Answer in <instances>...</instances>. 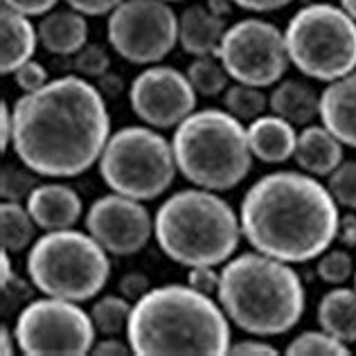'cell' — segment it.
<instances>
[{
    "instance_id": "obj_1",
    "label": "cell",
    "mask_w": 356,
    "mask_h": 356,
    "mask_svg": "<svg viewBox=\"0 0 356 356\" xmlns=\"http://www.w3.org/2000/svg\"><path fill=\"white\" fill-rule=\"evenodd\" d=\"M111 115L97 86L81 74L50 79L14 104L12 147L18 163L48 178H72L99 163Z\"/></svg>"
},
{
    "instance_id": "obj_2",
    "label": "cell",
    "mask_w": 356,
    "mask_h": 356,
    "mask_svg": "<svg viewBox=\"0 0 356 356\" xmlns=\"http://www.w3.org/2000/svg\"><path fill=\"white\" fill-rule=\"evenodd\" d=\"M241 232L257 252L305 264L332 248L339 203L307 172H273L255 181L239 208Z\"/></svg>"
},
{
    "instance_id": "obj_3",
    "label": "cell",
    "mask_w": 356,
    "mask_h": 356,
    "mask_svg": "<svg viewBox=\"0 0 356 356\" xmlns=\"http://www.w3.org/2000/svg\"><path fill=\"white\" fill-rule=\"evenodd\" d=\"M127 341L136 356H223L232 345L230 318L190 284H163L136 300Z\"/></svg>"
},
{
    "instance_id": "obj_4",
    "label": "cell",
    "mask_w": 356,
    "mask_h": 356,
    "mask_svg": "<svg viewBox=\"0 0 356 356\" xmlns=\"http://www.w3.org/2000/svg\"><path fill=\"white\" fill-rule=\"evenodd\" d=\"M217 300L232 325L264 339L282 336L300 323L307 291L289 261L255 250L226 261Z\"/></svg>"
},
{
    "instance_id": "obj_5",
    "label": "cell",
    "mask_w": 356,
    "mask_h": 356,
    "mask_svg": "<svg viewBox=\"0 0 356 356\" xmlns=\"http://www.w3.org/2000/svg\"><path fill=\"white\" fill-rule=\"evenodd\" d=\"M154 237L172 261L192 268L226 264L243 232L239 214L226 199L194 185L163 201L154 219Z\"/></svg>"
},
{
    "instance_id": "obj_6",
    "label": "cell",
    "mask_w": 356,
    "mask_h": 356,
    "mask_svg": "<svg viewBox=\"0 0 356 356\" xmlns=\"http://www.w3.org/2000/svg\"><path fill=\"white\" fill-rule=\"evenodd\" d=\"M174 158L187 181L212 192L237 187L252 170L248 129L221 108H203L183 120L172 138Z\"/></svg>"
},
{
    "instance_id": "obj_7",
    "label": "cell",
    "mask_w": 356,
    "mask_h": 356,
    "mask_svg": "<svg viewBox=\"0 0 356 356\" xmlns=\"http://www.w3.org/2000/svg\"><path fill=\"white\" fill-rule=\"evenodd\" d=\"M108 255L88 230H52L32 243L25 268L36 291L81 305L106 286L111 277Z\"/></svg>"
},
{
    "instance_id": "obj_8",
    "label": "cell",
    "mask_w": 356,
    "mask_h": 356,
    "mask_svg": "<svg viewBox=\"0 0 356 356\" xmlns=\"http://www.w3.org/2000/svg\"><path fill=\"white\" fill-rule=\"evenodd\" d=\"M286 52L309 79L336 81L356 70V21L332 3H307L284 30Z\"/></svg>"
},
{
    "instance_id": "obj_9",
    "label": "cell",
    "mask_w": 356,
    "mask_h": 356,
    "mask_svg": "<svg viewBox=\"0 0 356 356\" xmlns=\"http://www.w3.org/2000/svg\"><path fill=\"white\" fill-rule=\"evenodd\" d=\"M97 167L111 192L136 201L163 196L178 172L172 143L154 127H122L111 134Z\"/></svg>"
},
{
    "instance_id": "obj_10",
    "label": "cell",
    "mask_w": 356,
    "mask_h": 356,
    "mask_svg": "<svg viewBox=\"0 0 356 356\" xmlns=\"http://www.w3.org/2000/svg\"><path fill=\"white\" fill-rule=\"evenodd\" d=\"M18 350L25 356H83L95 348V323L79 302L45 296L16 316Z\"/></svg>"
},
{
    "instance_id": "obj_11",
    "label": "cell",
    "mask_w": 356,
    "mask_h": 356,
    "mask_svg": "<svg viewBox=\"0 0 356 356\" xmlns=\"http://www.w3.org/2000/svg\"><path fill=\"white\" fill-rule=\"evenodd\" d=\"M217 57L230 79L257 88L282 81L291 63L284 32L264 18H243L232 23L223 34Z\"/></svg>"
},
{
    "instance_id": "obj_12",
    "label": "cell",
    "mask_w": 356,
    "mask_h": 356,
    "mask_svg": "<svg viewBox=\"0 0 356 356\" xmlns=\"http://www.w3.org/2000/svg\"><path fill=\"white\" fill-rule=\"evenodd\" d=\"M108 43L122 59L154 65L178 43V16L165 0H124L108 14Z\"/></svg>"
},
{
    "instance_id": "obj_13",
    "label": "cell",
    "mask_w": 356,
    "mask_h": 356,
    "mask_svg": "<svg viewBox=\"0 0 356 356\" xmlns=\"http://www.w3.org/2000/svg\"><path fill=\"white\" fill-rule=\"evenodd\" d=\"M196 95L187 72L154 63L131 81L129 104L147 127L172 129L194 113Z\"/></svg>"
},
{
    "instance_id": "obj_14",
    "label": "cell",
    "mask_w": 356,
    "mask_h": 356,
    "mask_svg": "<svg viewBox=\"0 0 356 356\" xmlns=\"http://www.w3.org/2000/svg\"><path fill=\"white\" fill-rule=\"evenodd\" d=\"M83 221L90 235L115 257L136 255L154 237V219L145 203L118 192L92 201Z\"/></svg>"
},
{
    "instance_id": "obj_15",
    "label": "cell",
    "mask_w": 356,
    "mask_h": 356,
    "mask_svg": "<svg viewBox=\"0 0 356 356\" xmlns=\"http://www.w3.org/2000/svg\"><path fill=\"white\" fill-rule=\"evenodd\" d=\"M36 226L45 232L74 228L81 219V196L65 183H41L25 201Z\"/></svg>"
},
{
    "instance_id": "obj_16",
    "label": "cell",
    "mask_w": 356,
    "mask_h": 356,
    "mask_svg": "<svg viewBox=\"0 0 356 356\" xmlns=\"http://www.w3.org/2000/svg\"><path fill=\"white\" fill-rule=\"evenodd\" d=\"M321 122L345 147L356 149V70L321 92Z\"/></svg>"
},
{
    "instance_id": "obj_17",
    "label": "cell",
    "mask_w": 356,
    "mask_h": 356,
    "mask_svg": "<svg viewBox=\"0 0 356 356\" xmlns=\"http://www.w3.org/2000/svg\"><path fill=\"white\" fill-rule=\"evenodd\" d=\"M228 25L208 5H190L178 16V43L192 57H217Z\"/></svg>"
},
{
    "instance_id": "obj_18",
    "label": "cell",
    "mask_w": 356,
    "mask_h": 356,
    "mask_svg": "<svg viewBox=\"0 0 356 356\" xmlns=\"http://www.w3.org/2000/svg\"><path fill=\"white\" fill-rule=\"evenodd\" d=\"M39 43V27H34L30 16L3 7L0 12V72L14 74L23 63L34 59Z\"/></svg>"
},
{
    "instance_id": "obj_19",
    "label": "cell",
    "mask_w": 356,
    "mask_h": 356,
    "mask_svg": "<svg viewBox=\"0 0 356 356\" xmlns=\"http://www.w3.org/2000/svg\"><path fill=\"white\" fill-rule=\"evenodd\" d=\"M250 152L257 161L266 165H280L293 158L298 145V131L291 122L275 113L259 115L248 127Z\"/></svg>"
},
{
    "instance_id": "obj_20",
    "label": "cell",
    "mask_w": 356,
    "mask_h": 356,
    "mask_svg": "<svg viewBox=\"0 0 356 356\" xmlns=\"http://www.w3.org/2000/svg\"><path fill=\"white\" fill-rule=\"evenodd\" d=\"M343 143L325 124H307L298 134L293 161L316 178H327L343 163Z\"/></svg>"
},
{
    "instance_id": "obj_21",
    "label": "cell",
    "mask_w": 356,
    "mask_h": 356,
    "mask_svg": "<svg viewBox=\"0 0 356 356\" xmlns=\"http://www.w3.org/2000/svg\"><path fill=\"white\" fill-rule=\"evenodd\" d=\"M39 41L54 57H74L88 43V21L77 9H52L39 23Z\"/></svg>"
},
{
    "instance_id": "obj_22",
    "label": "cell",
    "mask_w": 356,
    "mask_h": 356,
    "mask_svg": "<svg viewBox=\"0 0 356 356\" xmlns=\"http://www.w3.org/2000/svg\"><path fill=\"white\" fill-rule=\"evenodd\" d=\"M268 108L293 127H307L321 118V95L302 79H282L270 92Z\"/></svg>"
},
{
    "instance_id": "obj_23",
    "label": "cell",
    "mask_w": 356,
    "mask_h": 356,
    "mask_svg": "<svg viewBox=\"0 0 356 356\" xmlns=\"http://www.w3.org/2000/svg\"><path fill=\"white\" fill-rule=\"evenodd\" d=\"M318 325L343 343H356V289L334 286L318 302Z\"/></svg>"
},
{
    "instance_id": "obj_24",
    "label": "cell",
    "mask_w": 356,
    "mask_h": 356,
    "mask_svg": "<svg viewBox=\"0 0 356 356\" xmlns=\"http://www.w3.org/2000/svg\"><path fill=\"white\" fill-rule=\"evenodd\" d=\"M36 221L25 203L3 201L0 205V243L7 252H23L36 241Z\"/></svg>"
},
{
    "instance_id": "obj_25",
    "label": "cell",
    "mask_w": 356,
    "mask_h": 356,
    "mask_svg": "<svg viewBox=\"0 0 356 356\" xmlns=\"http://www.w3.org/2000/svg\"><path fill=\"white\" fill-rule=\"evenodd\" d=\"M131 312L134 305L131 300L124 298L122 293H108L102 296L90 309V318L95 323V330L104 336H120L122 332H127Z\"/></svg>"
},
{
    "instance_id": "obj_26",
    "label": "cell",
    "mask_w": 356,
    "mask_h": 356,
    "mask_svg": "<svg viewBox=\"0 0 356 356\" xmlns=\"http://www.w3.org/2000/svg\"><path fill=\"white\" fill-rule=\"evenodd\" d=\"M223 106L237 120L252 122L266 113L268 97L264 88L248 86V83H235V86H228L226 92H223Z\"/></svg>"
},
{
    "instance_id": "obj_27",
    "label": "cell",
    "mask_w": 356,
    "mask_h": 356,
    "mask_svg": "<svg viewBox=\"0 0 356 356\" xmlns=\"http://www.w3.org/2000/svg\"><path fill=\"white\" fill-rule=\"evenodd\" d=\"M187 77H190L194 90L203 97H214L226 92L230 74L223 68L219 57H196L187 65Z\"/></svg>"
},
{
    "instance_id": "obj_28",
    "label": "cell",
    "mask_w": 356,
    "mask_h": 356,
    "mask_svg": "<svg viewBox=\"0 0 356 356\" xmlns=\"http://www.w3.org/2000/svg\"><path fill=\"white\" fill-rule=\"evenodd\" d=\"M289 356H350L348 343L339 341L330 332L321 330H307L298 334L296 339L286 345L284 350Z\"/></svg>"
},
{
    "instance_id": "obj_29",
    "label": "cell",
    "mask_w": 356,
    "mask_h": 356,
    "mask_svg": "<svg viewBox=\"0 0 356 356\" xmlns=\"http://www.w3.org/2000/svg\"><path fill=\"white\" fill-rule=\"evenodd\" d=\"M39 185H41L39 174L32 172L23 163L3 165V174H0V196H3V201L25 203Z\"/></svg>"
},
{
    "instance_id": "obj_30",
    "label": "cell",
    "mask_w": 356,
    "mask_h": 356,
    "mask_svg": "<svg viewBox=\"0 0 356 356\" xmlns=\"http://www.w3.org/2000/svg\"><path fill=\"white\" fill-rule=\"evenodd\" d=\"M354 259L345 248H327L316 264V273L325 284L341 286L354 275Z\"/></svg>"
},
{
    "instance_id": "obj_31",
    "label": "cell",
    "mask_w": 356,
    "mask_h": 356,
    "mask_svg": "<svg viewBox=\"0 0 356 356\" xmlns=\"http://www.w3.org/2000/svg\"><path fill=\"white\" fill-rule=\"evenodd\" d=\"M327 190L334 201L348 210H356V161H343L327 176Z\"/></svg>"
},
{
    "instance_id": "obj_32",
    "label": "cell",
    "mask_w": 356,
    "mask_h": 356,
    "mask_svg": "<svg viewBox=\"0 0 356 356\" xmlns=\"http://www.w3.org/2000/svg\"><path fill=\"white\" fill-rule=\"evenodd\" d=\"M72 65L77 74L86 79L104 77L111 68V54L104 45L99 43H86L83 48L72 57Z\"/></svg>"
},
{
    "instance_id": "obj_33",
    "label": "cell",
    "mask_w": 356,
    "mask_h": 356,
    "mask_svg": "<svg viewBox=\"0 0 356 356\" xmlns=\"http://www.w3.org/2000/svg\"><path fill=\"white\" fill-rule=\"evenodd\" d=\"M34 282L30 277L12 275L5 284H0V298H3V316L9 314H21L25 305H30L34 300Z\"/></svg>"
},
{
    "instance_id": "obj_34",
    "label": "cell",
    "mask_w": 356,
    "mask_h": 356,
    "mask_svg": "<svg viewBox=\"0 0 356 356\" xmlns=\"http://www.w3.org/2000/svg\"><path fill=\"white\" fill-rule=\"evenodd\" d=\"M14 81L23 92H34V90L43 88L45 83L50 81V72L41 61L30 59L14 72Z\"/></svg>"
},
{
    "instance_id": "obj_35",
    "label": "cell",
    "mask_w": 356,
    "mask_h": 356,
    "mask_svg": "<svg viewBox=\"0 0 356 356\" xmlns=\"http://www.w3.org/2000/svg\"><path fill=\"white\" fill-rule=\"evenodd\" d=\"M187 284L194 286L196 291L217 296L221 284V273L214 270V266H192L187 273Z\"/></svg>"
},
{
    "instance_id": "obj_36",
    "label": "cell",
    "mask_w": 356,
    "mask_h": 356,
    "mask_svg": "<svg viewBox=\"0 0 356 356\" xmlns=\"http://www.w3.org/2000/svg\"><path fill=\"white\" fill-rule=\"evenodd\" d=\"M118 289H120L122 296L129 298L131 302H136V300H140L149 291V289H152V282H149V277L145 273H138V270H134V273L122 275Z\"/></svg>"
},
{
    "instance_id": "obj_37",
    "label": "cell",
    "mask_w": 356,
    "mask_h": 356,
    "mask_svg": "<svg viewBox=\"0 0 356 356\" xmlns=\"http://www.w3.org/2000/svg\"><path fill=\"white\" fill-rule=\"evenodd\" d=\"M61 0H3V7L21 12L25 16H45L57 7Z\"/></svg>"
},
{
    "instance_id": "obj_38",
    "label": "cell",
    "mask_w": 356,
    "mask_h": 356,
    "mask_svg": "<svg viewBox=\"0 0 356 356\" xmlns=\"http://www.w3.org/2000/svg\"><path fill=\"white\" fill-rule=\"evenodd\" d=\"M68 7L77 9L83 16H108L124 0H65Z\"/></svg>"
},
{
    "instance_id": "obj_39",
    "label": "cell",
    "mask_w": 356,
    "mask_h": 356,
    "mask_svg": "<svg viewBox=\"0 0 356 356\" xmlns=\"http://www.w3.org/2000/svg\"><path fill=\"white\" fill-rule=\"evenodd\" d=\"M230 356H277L280 352L266 341H257V339H246L239 343L230 345Z\"/></svg>"
},
{
    "instance_id": "obj_40",
    "label": "cell",
    "mask_w": 356,
    "mask_h": 356,
    "mask_svg": "<svg viewBox=\"0 0 356 356\" xmlns=\"http://www.w3.org/2000/svg\"><path fill=\"white\" fill-rule=\"evenodd\" d=\"M92 354H97V356H127V354H134V350H131L129 341H122L120 336H106L104 341L95 343Z\"/></svg>"
},
{
    "instance_id": "obj_41",
    "label": "cell",
    "mask_w": 356,
    "mask_h": 356,
    "mask_svg": "<svg viewBox=\"0 0 356 356\" xmlns=\"http://www.w3.org/2000/svg\"><path fill=\"white\" fill-rule=\"evenodd\" d=\"M237 7L246 9V12H255V14H266V12H277V9H284L293 3V0H230Z\"/></svg>"
},
{
    "instance_id": "obj_42",
    "label": "cell",
    "mask_w": 356,
    "mask_h": 356,
    "mask_svg": "<svg viewBox=\"0 0 356 356\" xmlns=\"http://www.w3.org/2000/svg\"><path fill=\"white\" fill-rule=\"evenodd\" d=\"M336 241L345 248H356V214L354 212H348L341 217Z\"/></svg>"
},
{
    "instance_id": "obj_43",
    "label": "cell",
    "mask_w": 356,
    "mask_h": 356,
    "mask_svg": "<svg viewBox=\"0 0 356 356\" xmlns=\"http://www.w3.org/2000/svg\"><path fill=\"white\" fill-rule=\"evenodd\" d=\"M0 120H3V129H0V149L7 152V147L12 145L14 138V108H9L7 102L0 106Z\"/></svg>"
},
{
    "instance_id": "obj_44",
    "label": "cell",
    "mask_w": 356,
    "mask_h": 356,
    "mask_svg": "<svg viewBox=\"0 0 356 356\" xmlns=\"http://www.w3.org/2000/svg\"><path fill=\"white\" fill-rule=\"evenodd\" d=\"M0 339H3V348H0V352H3V356H12L16 352V334L9 330L7 325H0Z\"/></svg>"
},
{
    "instance_id": "obj_45",
    "label": "cell",
    "mask_w": 356,
    "mask_h": 356,
    "mask_svg": "<svg viewBox=\"0 0 356 356\" xmlns=\"http://www.w3.org/2000/svg\"><path fill=\"white\" fill-rule=\"evenodd\" d=\"M208 7L219 16L230 14V0H208Z\"/></svg>"
},
{
    "instance_id": "obj_46",
    "label": "cell",
    "mask_w": 356,
    "mask_h": 356,
    "mask_svg": "<svg viewBox=\"0 0 356 356\" xmlns=\"http://www.w3.org/2000/svg\"><path fill=\"white\" fill-rule=\"evenodd\" d=\"M9 255H12V252H7V250L3 248V277H0V284H5L7 280L14 275V268H12V259H9Z\"/></svg>"
},
{
    "instance_id": "obj_47",
    "label": "cell",
    "mask_w": 356,
    "mask_h": 356,
    "mask_svg": "<svg viewBox=\"0 0 356 356\" xmlns=\"http://www.w3.org/2000/svg\"><path fill=\"white\" fill-rule=\"evenodd\" d=\"M341 7L356 21V0H341Z\"/></svg>"
},
{
    "instance_id": "obj_48",
    "label": "cell",
    "mask_w": 356,
    "mask_h": 356,
    "mask_svg": "<svg viewBox=\"0 0 356 356\" xmlns=\"http://www.w3.org/2000/svg\"><path fill=\"white\" fill-rule=\"evenodd\" d=\"M307 3H327V0H307Z\"/></svg>"
},
{
    "instance_id": "obj_49",
    "label": "cell",
    "mask_w": 356,
    "mask_h": 356,
    "mask_svg": "<svg viewBox=\"0 0 356 356\" xmlns=\"http://www.w3.org/2000/svg\"><path fill=\"white\" fill-rule=\"evenodd\" d=\"M165 3H181V0H165Z\"/></svg>"
},
{
    "instance_id": "obj_50",
    "label": "cell",
    "mask_w": 356,
    "mask_h": 356,
    "mask_svg": "<svg viewBox=\"0 0 356 356\" xmlns=\"http://www.w3.org/2000/svg\"><path fill=\"white\" fill-rule=\"evenodd\" d=\"M354 289H356V270H354Z\"/></svg>"
}]
</instances>
